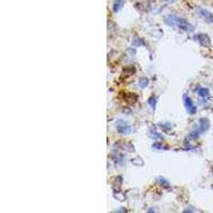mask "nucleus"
<instances>
[{
  "mask_svg": "<svg viewBox=\"0 0 213 213\" xmlns=\"http://www.w3.org/2000/svg\"><path fill=\"white\" fill-rule=\"evenodd\" d=\"M166 22L171 26H176L178 27L180 30H183L185 32H193L194 31V26L191 25L189 22H187L185 19L180 17H177V16L171 15L166 18Z\"/></svg>",
  "mask_w": 213,
  "mask_h": 213,
  "instance_id": "obj_1",
  "label": "nucleus"
},
{
  "mask_svg": "<svg viewBox=\"0 0 213 213\" xmlns=\"http://www.w3.org/2000/svg\"><path fill=\"white\" fill-rule=\"evenodd\" d=\"M116 130L118 133H123V134H129L132 131L130 125H128V123H126L124 120H118L116 122Z\"/></svg>",
  "mask_w": 213,
  "mask_h": 213,
  "instance_id": "obj_2",
  "label": "nucleus"
},
{
  "mask_svg": "<svg viewBox=\"0 0 213 213\" xmlns=\"http://www.w3.org/2000/svg\"><path fill=\"white\" fill-rule=\"evenodd\" d=\"M183 101H184V106H185V109H187L188 113H189L190 115H194V114L197 112V108H196V106L193 103L191 98L188 95H184L183 96Z\"/></svg>",
  "mask_w": 213,
  "mask_h": 213,
  "instance_id": "obj_3",
  "label": "nucleus"
},
{
  "mask_svg": "<svg viewBox=\"0 0 213 213\" xmlns=\"http://www.w3.org/2000/svg\"><path fill=\"white\" fill-rule=\"evenodd\" d=\"M194 39L197 41L198 43L201 46H204V47H210V45H211L210 37L207 34H205V33H198V34L194 35Z\"/></svg>",
  "mask_w": 213,
  "mask_h": 213,
  "instance_id": "obj_4",
  "label": "nucleus"
},
{
  "mask_svg": "<svg viewBox=\"0 0 213 213\" xmlns=\"http://www.w3.org/2000/svg\"><path fill=\"white\" fill-rule=\"evenodd\" d=\"M198 14H199L200 16H201L202 18H204L205 20H206L207 22H210V24H212L213 22V15L212 13H210L209 11H207L206 9H202V8H198Z\"/></svg>",
  "mask_w": 213,
  "mask_h": 213,
  "instance_id": "obj_5",
  "label": "nucleus"
},
{
  "mask_svg": "<svg viewBox=\"0 0 213 213\" xmlns=\"http://www.w3.org/2000/svg\"><path fill=\"white\" fill-rule=\"evenodd\" d=\"M210 128V123L207 118H200L199 120V127H198V130L200 131V133L206 132L208 129Z\"/></svg>",
  "mask_w": 213,
  "mask_h": 213,
  "instance_id": "obj_6",
  "label": "nucleus"
},
{
  "mask_svg": "<svg viewBox=\"0 0 213 213\" xmlns=\"http://www.w3.org/2000/svg\"><path fill=\"white\" fill-rule=\"evenodd\" d=\"M124 0H115L113 2V5H112V9H113V11L115 12H120V10L123 9V7H124Z\"/></svg>",
  "mask_w": 213,
  "mask_h": 213,
  "instance_id": "obj_7",
  "label": "nucleus"
},
{
  "mask_svg": "<svg viewBox=\"0 0 213 213\" xmlns=\"http://www.w3.org/2000/svg\"><path fill=\"white\" fill-rule=\"evenodd\" d=\"M196 93L198 94V96H200L201 98H207L209 96V90L207 87H197Z\"/></svg>",
  "mask_w": 213,
  "mask_h": 213,
  "instance_id": "obj_8",
  "label": "nucleus"
},
{
  "mask_svg": "<svg viewBox=\"0 0 213 213\" xmlns=\"http://www.w3.org/2000/svg\"><path fill=\"white\" fill-rule=\"evenodd\" d=\"M157 182L160 185H162L163 188H170V182H168L165 178H163V177H159V178L157 179Z\"/></svg>",
  "mask_w": 213,
  "mask_h": 213,
  "instance_id": "obj_9",
  "label": "nucleus"
},
{
  "mask_svg": "<svg viewBox=\"0 0 213 213\" xmlns=\"http://www.w3.org/2000/svg\"><path fill=\"white\" fill-rule=\"evenodd\" d=\"M139 85L142 87V89H144L145 86H147V85H148V79H147V78H142V79H140Z\"/></svg>",
  "mask_w": 213,
  "mask_h": 213,
  "instance_id": "obj_10",
  "label": "nucleus"
},
{
  "mask_svg": "<svg viewBox=\"0 0 213 213\" xmlns=\"http://www.w3.org/2000/svg\"><path fill=\"white\" fill-rule=\"evenodd\" d=\"M148 103H149V106L154 110V108H156V103H157V98L154 97V96L150 97L149 99H148Z\"/></svg>",
  "mask_w": 213,
  "mask_h": 213,
  "instance_id": "obj_11",
  "label": "nucleus"
},
{
  "mask_svg": "<svg viewBox=\"0 0 213 213\" xmlns=\"http://www.w3.org/2000/svg\"><path fill=\"white\" fill-rule=\"evenodd\" d=\"M200 134V131L199 130H198V129H197V130H194V131H192V132L191 133H190V134H189V137H191V139H197V137H198V135H199Z\"/></svg>",
  "mask_w": 213,
  "mask_h": 213,
  "instance_id": "obj_12",
  "label": "nucleus"
},
{
  "mask_svg": "<svg viewBox=\"0 0 213 213\" xmlns=\"http://www.w3.org/2000/svg\"><path fill=\"white\" fill-rule=\"evenodd\" d=\"M150 137H154V140H159V139H163V137H162L161 134H159L157 131H151L150 132Z\"/></svg>",
  "mask_w": 213,
  "mask_h": 213,
  "instance_id": "obj_13",
  "label": "nucleus"
},
{
  "mask_svg": "<svg viewBox=\"0 0 213 213\" xmlns=\"http://www.w3.org/2000/svg\"><path fill=\"white\" fill-rule=\"evenodd\" d=\"M152 147L154 148V149H167V147L166 146H164V145H162V144H160V143H154V144H152Z\"/></svg>",
  "mask_w": 213,
  "mask_h": 213,
  "instance_id": "obj_14",
  "label": "nucleus"
},
{
  "mask_svg": "<svg viewBox=\"0 0 213 213\" xmlns=\"http://www.w3.org/2000/svg\"><path fill=\"white\" fill-rule=\"evenodd\" d=\"M212 172H213V166H212Z\"/></svg>",
  "mask_w": 213,
  "mask_h": 213,
  "instance_id": "obj_15",
  "label": "nucleus"
}]
</instances>
